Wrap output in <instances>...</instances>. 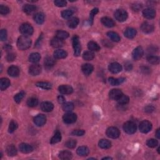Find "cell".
<instances>
[{
    "mask_svg": "<svg viewBox=\"0 0 160 160\" xmlns=\"http://www.w3.org/2000/svg\"><path fill=\"white\" fill-rule=\"evenodd\" d=\"M31 45V40L28 36H21L17 41V46L18 49L24 51L27 50Z\"/></svg>",
    "mask_w": 160,
    "mask_h": 160,
    "instance_id": "obj_1",
    "label": "cell"
},
{
    "mask_svg": "<svg viewBox=\"0 0 160 160\" xmlns=\"http://www.w3.org/2000/svg\"><path fill=\"white\" fill-rule=\"evenodd\" d=\"M20 31L23 36L28 37V36L33 35L34 29H33V28L31 25L28 23H23L21 25Z\"/></svg>",
    "mask_w": 160,
    "mask_h": 160,
    "instance_id": "obj_2",
    "label": "cell"
},
{
    "mask_svg": "<svg viewBox=\"0 0 160 160\" xmlns=\"http://www.w3.org/2000/svg\"><path fill=\"white\" fill-rule=\"evenodd\" d=\"M73 47L74 49V54L75 57H79L81 54V47L80 42V38L77 35L73 38Z\"/></svg>",
    "mask_w": 160,
    "mask_h": 160,
    "instance_id": "obj_3",
    "label": "cell"
},
{
    "mask_svg": "<svg viewBox=\"0 0 160 160\" xmlns=\"http://www.w3.org/2000/svg\"><path fill=\"white\" fill-rule=\"evenodd\" d=\"M136 125L133 121L126 122L123 125L124 131L126 133L129 134V135H131V134L135 133L136 131Z\"/></svg>",
    "mask_w": 160,
    "mask_h": 160,
    "instance_id": "obj_4",
    "label": "cell"
},
{
    "mask_svg": "<svg viewBox=\"0 0 160 160\" xmlns=\"http://www.w3.org/2000/svg\"><path fill=\"white\" fill-rule=\"evenodd\" d=\"M128 16V13L125 10L120 9L117 10L114 13V17L116 20L120 22H123L127 20Z\"/></svg>",
    "mask_w": 160,
    "mask_h": 160,
    "instance_id": "obj_5",
    "label": "cell"
},
{
    "mask_svg": "<svg viewBox=\"0 0 160 160\" xmlns=\"http://www.w3.org/2000/svg\"><path fill=\"white\" fill-rule=\"evenodd\" d=\"M106 135L110 138L116 139L120 135V131L116 127H110L106 130Z\"/></svg>",
    "mask_w": 160,
    "mask_h": 160,
    "instance_id": "obj_6",
    "label": "cell"
},
{
    "mask_svg": "<svg viewBox=\"0 0 160 160\" xmlns=\"http://www.w3.org/2000/svg\"><path fill=\"white\" fill-rule=\"evenodd\" d=\"M77 120L76 114L73 113H67L63 116V120L66 124H72L75 123Z\"/></svg>",
    "mask_w": 160,
    "mask_h": 160,
    "instance_id": "obj_7",
    "label": "cell"
},
{
    "mask_svg": "<svg viewBox=\"0 0 160 160\" xmlns=\"http://www.w3.org/2000/svg\"><path fill=\"white\" fill-rule=\"evenodd\" d=\"M139 128L141 133H148V132H150L152 129V124L151 122L148 120H144L141 122Z\"/></svg>",
    "mask_w": 160,
    "mask_h": 160,
    "instance_id": "obj_8",
    "label": "cell"
},
{
    "mask_svg": "<svg viewBox=\"0 0 160 160\" xmlns=\"http://www.w3.org/2000/svg\"><path fill=\"white\" fill-rule=\"evenodd\" d=\"M143 54H144V51L142 47L138 46L133 50L132 53V57L134 60L138 61L142 58Z\"/></svg>",
    "mask_w": 160,
    "mask_h": 160,
    "instance_id": "obj_9",
    "label": "cell"
},
{
    "mask_svg": "<svg viewBox=\"0 0 160 160\" xmlns=\"http://www.w3.org/2000/svg\"><path fill=\"white\" fill-rule=\"evenodd\" d=\"M42 66L39 64H35L32 65L29 68V73L32 76H37L38 75L42 72Z\"/></svg>",
    "mask_w": 160,
    "mask_h": 160,
    "instance_id": "obj_10",
    "label": "cell"
},
{
    "mask_svg": "<svg viewBox=\"0 0 160 160\" xmlns=\"http://www.w3.org/2000/svg\"><path fill=\"white\" fill-rule=\"evenodd\" d=\"M155 29L154 26L153 24L149 23V22H144L141 26V29L144 33H151Z\"/></svg>",
    "mask_w": 160,
    "mask_h": 160,
    "instance_id": "obj_11",
    "label": "cell"
},
{
    "mask_svg": "<svg viewBox=\"0 0 160 160\" xmlns=\"http://www.w3.org/2000/svg\"><path fill=\"white\" fill-rule=\"evenodd\" d=\"M46 122V117L45 115L39 114L34 118V123L38 126H42Z\"/></svg>",
    "mask_w": 160,
    "mask_h": 160,
    "instance_id": "obj_12",
    "label": "cell"
},
{
    "mask_svg": "<svg viewBox=\"0 0 160 160\" xmlns=\"http://www.w3.org/2000/svg\"><path fill=\"white\" fill-rule=\"evenodd\" d=\"M143 15L146 19H153L156 16V12L154 9L151 8H146L143 11Z\"/></svg>",
    "mask_w": 160,
    "mask_h": 160,
    "instance_id": "obj_13",
    "label": "cell"
},
{
    "mask_svg": "<svg viewBox=\"0 0 160 160\" xmlns=\"http://www.w3.org/2000/svg\"><path fill=\"white\" fill-rule=\"evenodd\" d=\"M109 70L113 74H116L121 71L122 70V66L120 64H119L118 63L114 62L111 63L109 65Z\"/></svg>",
    "mask_w": 160,
    "mask_h": 160,
    "instance_id": "obj_14",
    "label": "cell"
},
{
    "mask_svg": "<svg viewBox=\"0 0 160 160\" xmlns=\"http://www.w3.org/2000/svg\"><path fill=\"white\" fill-rule=\"evenodd\" d=\"M59 93L63 95H69L73 92V88L69 85H61L58 88Z\"/></svg>",
    "mask_w": 160,
    "mask_h": 160,
    "instance_id": "obj_15",
    "label": "cell"
},
{
    "mask_svg": "<svg viewBox=\"0 0 160 160\" xmlns=\"http://www.w3.org/2000/svg\"><path fill=\"white\" fill-rule=\"evenodd\" d=\"M123 95V92L119 89H113L109 93V96L111 99L117 100L120 98V96Z\"/></svg>",
    "mask_w": 160,
    "mask_h": 160,
    "instance_id": "obj_16",
    "label": "cell"
},
{
    "mask_svg": "<svg viewBox=\"0 0 160 160\" xmlns=\"http://www.w3.org/2000/svg\"><path fill=\"white\" fill-rule=\"evenodd\" d=\"M94 67L92 65L89 64V63H86V64L83 65V66H81V70H82L83 73L85 74V75L88 76L90 75L92 73V72L93 71Z\"/></svg>",
    "mask_w": 160,
    "mask_h": 160,
    "instance_id": "obj_17",
    "label": "cell"
},
{
    "mask_svg": "<svg viewBox=\"0 0 160 160\" xmlns=\"http://www.w3.org/2000/svg\"><path fill=\"white\" fill-rule=\"evenodd\" d=\"M54 108L53 104L49 101H44L41 104V109L44 112H50Z\"/></svg>",
    "mask_w": 160,
    "mask_h": 160,
    "instance_id": "obj_18",
    "label": "cell"
},
{
    "mask_svg": "<svg viewBox=\"0 0 160 160\" xmlns=\"http://www.w3.org/2000/svg\"><path fill=\"white\" fill-rule=\"evenodd\" d=\"M20 150L23 153H29L33 151V148L30 144L27 143H21L20 144Z\"/></svg>",
    "mask_w": 160,
    "mask_h": 160,
    "instance_id": "obj_19",
    "label": "cell"
},
{
    "mask_svg": "<svg viewBox=\"0 0 160 160\" xmlns=\"http://www.w3.org/2000/svg\"><path fill=\"white\" fill-rule=\"evenodd\" d=\"M101 21L102 24L108 28H112L115 26L114 21L108 17H103L101 18Z\"/></svg>",
    "mask_w": 160,
    "mask_h": 160,
    "instance_id": "obj_20",
    "label": "cell"
},
{
    "mask_svg": "<svg viewBox=\"0 0 160 160\" xmlns=\"http://www.w3.org/2000/svg\"><path fill=\"white\" fill-rule=\"evenodd\" d=\"M8 73L11 76L17 77L20 74V69L16 66H12L8 68Z\"/></svg>",
    "mask_w": 160,
    "mask_h": 160,
    "instance_id": "obj_21",
    "label": "cell"
},
{
    "mask_svg": "<svg viewBox=\"0 0 160 160\" xmlns=\"http://www.w3.org/2000/svg\"><path fill=\"white\" fill-rule=\"evenodd\" d=\"M50 43L51 46H53V48H61L63 46V44H64L63 41L61 39L57 38V37H55V38H53L51 40Z\"/></svg>",
    "mask_w": 160,
    "mask_h": 160,
    "instance_id": "obj_22",
    "label": "cell"
},
{
    "mask_svg": "<svg viewBox=\"0 0 160 160\" xmlns=\"http://www.w3.org/2000/svg\"><path fill=\"white\" fill-rule=\"evenodd\" d=\"M125 36L129 39H133L136 35V30L133 28H128L125 31Z\"/></svg>",
    "mask_w": 160,
    "mask_h": 160,
    "instance_id": "obj_23",
    "label": "cell"
},
{
    "mask_svg": "<svg viewBox=\"0 0 160 160\" xmlns=\"http://www.w3.org/2000/svg\"><path fill=\"white\" fill-rule=\"evenodd\" d=\"M125 81V79L123 78H110L109 83L112 86H118V85L123 83Z\"/></svg>",
    "mask_w": 160,
    "mask_h": 160,
    "instance_id": "obj_24",
    "label": "cell"
},
{
    "mask_svg": "<svg viewBox=\"0 0 160 160\" xmlns=\"http://www.w3.org/2000/svg\"><path fill=\"white\" fill-rule=\"evenodd\" d=\"M10 86V81L6 78H3L0 80V89L1 91H4Z\"/></svg>",
    "mask_w": 160,
    "mask_h": 160,
    "instance_id": "obj_25",
    "label": "cell"
},
{
    "mask_svg": "<svg viewBox=\"0 0 160 160\" xmlns=\"http://www.w3.org/2000/svg\"><path fill=\"white\" fill-rule=\"evenodd\" d=\"M36 10V7L35 5L27 4L23 6V11L27 14H31L34 12H35Z\"/></svg>",
    "mask_w": 160,
    "mask_h": 160,
    "instance_id": "obj_26",
    "label": "cell"
},
{
    "mask_svg": "<svg viewBox=\"0 0 160 160\" xmlns=\"http://www.w3.org/2000/svg\"><path fill=\"white\" fill-rule=\"evenodd\" d=\"M72 157V153L69 151H62L59 153V158L63 160L71 159Z\"/></svg>",
    "mask_w": 160,
    "mask_h": 160,
    "instance_id": "obj_27",
    "label": "cell"
},
{
    "mask_svg": "<svg viewBox=\"0 0 160 160\" xmlns=\"http://www.w3.org/2000/svg\"><path fill=\"white\" fill-rule=\"evenodd\" d=\"M45 16L43 13H37L34 16V20L37 24L42 25L44 23Z\"/></svg>",
    "mask_w": 160,
    "mask_h": 160,
    "instance_id": "obj_28",
    "label": "cell"
},
{
    "mask_svg": "<svg viewBox=\"0 0 160 160\" xmlns=\"http://www.w3.org/2000/svg\"><path fill=\"white\" fill-rule=\"evenodd\" d=\"M77 154L81 156H86L88 155L90 150L86 146H80L77 149Z\"/></svg>",
    "mask_w": 160,
    "mask_h": 160,
    "instance_id": "obj_29",
    "label": "cell"
},
{
    "mask_svg": "<svg viewBox=\"0 0 160 160\" xmlns=\"http://www.w3.org/2000/svg\"><path fill=\"white\" fill-rule=\"evenodd\" d=\"M67 24H68V27L70 28H72V29L76 28L78 24H79V19L76 17L70 18V19L68 21Z\"/></svg>",
    "mask_w": 160,
    "mask_h": 160,
    "instance_id": "obj_30",
    "label": "cell"
},
{
    "mask_svg": "<svg viewBox=\"0 0 160 160\" xmlns=\"http://www.w3.org/2000/svg\"><path fill=\"white\" fill-rule=\"evenodd\" d=\"M68 54L67 52L63 50H58L54 53V57L55 59H63L65 58Z\"/></svg>",
    "mask_w": 160,
    "mask_h": 160,
    "instance_id": "obj_31",
    "label": "cell"
},
{
    "mask_svg": "<svg viewBox=\"0 0 160 160\" xmlns=\"http://www.w3.org/2000/svg\"><path fill=\"white\" fill-rule=\"evenodd\" d=\"M88 48L91 51H98L100 50V46L99 44L93 41H91L88 44Z\"/></svg>",
    "mask_w": 160,
    "mask_h": 160,
    "instance_id": "obj_32",
    "label": "cell"
},
{
    "mask_svg": "<svg viewBox=\"0 0 160 160\" xmlns=\"http://www.w3.org/2000/svg\"><path fill=\"white\" fill-rule=\"evenodd\" d=\"M6 153L10 156H14L18 153L16 147L13 145H9L6 148Z\"/></svg>",
    "mask_w": 160,
    "mask_h": 160,
    "instance_id": "obj_33",
    "label": "cell"
},
{
    "mask_svg": "<svg viewBox=\"0 0 160 160\" xmlns=\"http://www.w3.org/2000/svg\"><path fill=\"white\" fill-rule=\"evenodd\" d=\"M107 35L109 38L115 42H119L121 40L120 36H119L118 33L113 32V31H109L107 33Z\"/></svg>",
    "mask_w": 160,
    "mask_h": 160,
    "instance_id": "obj_34",
    "label": "cell"
},
{
    "mask_svg": "<svg viewBox=\"0 0 160 160\" xmlns=\"http://www.w3.org/2000/svg\"><path fill=\"white\" fill-rule=\"evenodd\" d=\"M63 110L67 113H70L74 109V104L71 102H66L63 104Z\"/></svg>",
    "mask_w": 160,
    "mask_h": 160,
    "instance_id": "obj_35",
    "label": "cell"
},
{
    "mask_svg": "<svg viewBox=\"0 0 160 160\" xmlns=\"http://www.w3.org/2000/svg\"><path fill=\"white\" fill-rule=\"evenodd\" d=\"M61 133L59 131H57V132L55 133L54 135L52 137V138L50 140V143L53 144L59 143V141H61Z\"/></svg>",
    "mask_w": 160,
    "mask_h": 160,
    "instance_id": "obj_36",
    "label": "cell"
},
{
    "mask_svg": "<svg viewBox=\"0 0 160 160\" xmlns=\"http://www.w3.org/2000/svg\"><path fill=\"white\" fill-rule=\"evenodd\" d=\"M99 146L102 149H109L111 146V143L109 140L103 139L99 141Z\"/></svg>",
    "mask_w": 160,
    "mask_h": 160,
    "instance_id": "obj_37",
    "label": "cell"
},
{
    "mask_svg": "<svg viewBox=\"0 0 160 160\" xmlns=\"http://www.w3.org/2000/svg\"><path fill=\"white\" fill-rule=\"evenodd\" d=\"M40 59L41 55L38 53H31L29 57V61L33 63H38L40 60Z\"/></svg>",
    "mask_w": 160,
    "mask_h": 160,
    "instance_id": "obj_38",
    "label": "cell"
},
{
    "mask_svg": "<svg viewBox=\"0 0 160 160\" xmlns=\"http://www.w3.org/2000/svg\"><path fill=\"white\" fill-rule=\"evenodd\" d=\"M95 58V54L93 52L91 51H88L84 52L83 54V58L86 61H91L93 60Z\"/></svg>",
    "mask_w": 160,
    "mask_h": 160,
    "instance_id": "obj_39",
    "label": "cell"
},
{
    "mask_svg": "<svg viewBox=\"0 0 160 160\" xmlns=\"http://www.w3.org/2000/svg\"><path fill=\"white\" fill-rule=\"evenodd\" d=\"M147 60L149 63L152 65H158L159 63V58L156 56L150 55L147 57Z\"/></svg>",
    "mask_w": 160,
    "mask_h": 160,
    "instance_id": "obj_40",
    "label": "cell"
},
{
    "mask_svg": "<svg viewBox=\"0 0 160 160\" xmlns=\"http://www.w3.org/2000/svg\"><path fill=\"white\" fill-rule=\"evenodd\" d=\"M56 35H57V36L56 37H57V38L63 40V39H65L68 38L69 33L68 32L65 31L58 30L57 32V33H56Z\"/></svg>",
    "mask_w": 160,
    "mask_h": 160,
    "instance_id": "obj_41",
    "label": "cell"
},
{
    "mask_svg": "<svg viewBox=\"0 0 160 160\" xmlns=\"http://www.w3.org/2000/svg\"><path fill=\"white\" fill-rule=\"evenodd\" d=\"M36 86L44 90H50L52 88V85L48 82H38L36 83Z\"/></svg>",
    "mask_w": 160,
    "mask_h": 160,
    "instance_id": "obj_42",
    "label": "cell"
},
{
    "mask_svg": "<svg viewBox=\"0 0 160 160\" xmlns=\"http://www.w3.org/2000/svg\"><path fill=\"white\" fill-rule=\"evenodd\" d=\"M44 66L50 68V67L53 66L55 65V60L51 57H46L44 59Z\"/></svg>",
    "mask_w": 160,
    "mask_h": 160,
    "instance_id": "obj_43",
    "label": "cell"
},
{
    "mask_svg": "<svg viewBox=\"0 0 160 160\" xmlns=\"http://www.w3.org/2000/svg\"><path fill=\"white\" fill-rule=\"evenodd\" d=\"M129 99L128 96L125 95L123 94L120 96V98L117 100L118 103L120 104V105H126V104L129 103Z\"/></svg>",
    "mask_w": 160,
    "mask_h": 160,
    "instance_id": "obj_44",
    "label": "cell"
},
{
    "mask_svg": "<svg viewBox=\"0 0 160 160\" xmlns=\"http://www.w3.org/2000/svg\"><path fill=\"white\" fill-rule=\"evenodd\" d=\"M38 100L34 97L29 98L27 101V105L29 107H31V108L36 106L38 105Z\"/></svg>",
    "mask_w": 160,
    "mask_h": 160,
    "instance_id": "obj_45",
    "label": "cell"
},
{
    "mask_svg": "<svg viewBox=\"0 0 160 160\" xmlns=\"http://www.w3.org/2000/svg\"><path fill=\"white\" fill-rule=\"evenodd\" d=\"M73 12L71 10H66L61 12V16L64 19H68L73 15Z\"/></svg>",
    "mask_w": 160,
    "mask_h": 160,
    "instance_id": "obj_46",
    "label": "cell"
},
{
    "mask_svg": "<svg viewBox=\"0 0 160 160\" xmlns=\"http://www.w3.org/2000/svg\"><path fill=\"white\" fill-rule=\"evenodd\" d=\"M25 95V93L23 91H21L20 93H17L15 96H14V101L16 102L17 103H20L21 101V100L24 98Z\"/></svg>",
    "mask_w": 160,
    "mask_h": 160,
    "instance_id": "obj_47",
    "label": "cell"
},
{
    "mask_svg": "<svg viewBox=\"0 0 160 160\" xmlns=\"http://www.w3.org/2000/svg\"><path fill=\"white\" fill-rule=\"evenodd\" d=\"M18 128V124L16 121L12 120L10 122L8 128V131L10 133H13Z\"/></svg>",
    "mask_w": 160,
    "mask_h": 160,
    "instance_id": "obj_48",
    "label": "cell"
},
{
    "mask_svg": "<svg viewBox=\"0 0 160 160\" xmlns=\"http://www.w3.org/2000/svg\"><path fill=\"white\" fill-rule=\"evenodd\" d=\"M98 12H99L98 8H96L91 10V12L90 14V19H89V21H90V23L91 25H92L93 23L94 17L95 16L96 14L98 13Z\"/></svg>",
    "mask_w": 160,
    "mask_h": 160,
    "instance_id": "obj_49",
    "label": "cell"
},
{
    "mask_svg": "<svg viewBox=\"0 0 160 160\" xmlns=\"http://www.w3.org/2000/svg\"><path fill=\"white\" fill-rule=\"evenodd\" d=\"M76 141L74 140H69L68 141H67L65 143V146L70 149H73L74 148H75L76 146Z\"/></svg>",
    "mask_w": 160,
    "mask_h": 160,
    "instance_id": "obj_50",
    "label": "cell"
},
{
    "mask_svg": "<svg viewBox=\"0 0 160 160\" xmlns=\"http://www.w3.org/2000/svg\"><path fill=\"white\" fill-rule=\"evenodd\" d=\"M158 144V141L155 139H150L146 142V145L150 148H155Z\"/></svg>",
    "mask_w": 160,
    "mask_h": 160,
    "instance_id": "obj_51",
    "label": "cell"
},
{
    "mask_svg": "<svg viewBox=\"0 0 160 160\" xmlns=\"http://www.w3.org/2000/svg\"><path fill=\"white\" fill-rule=\"evenodd\" d=\"M72 135L77 136H83L85 134V131L83 129H74L71 132Z\"/></svg>",
    "mask_w": 160,
    "mask_h": 160,
    "instance_id": "obj_52",
    "label": "cell"
},
{
    "mask_svg": "<svg viewBox=\"0 0 160 160\" xmlns=\"http://www.w3.org/2000/svg\"><path fill=\"white\" fill-rule=\"evenodd\" d=\"M10 12V10L8 6H4V5H1L0 6V13L1 14H8Z\"/></svg>",
    "mask_w": 160,
    "mask_h": 160,
    "instance_id": "obj_53",
    "label": "cell"
},
{
    "mask_svg": "<svg viewBox=\"0 0 160 160\" xmlns=\"http://www.w3.org/2000/svg\"><path fill=\"white\" fill-rule=\"evenodd\" d=\"M7 39V31L6 29H3L1 30L0 32V39H1L2 42H4L6 41Z\"/></svg>",
    "mask_w": 160,
    "mask_h": 160,
    "instance_id": "obj_54",
    "label": "cell"
},
{
    "mask_svg": "<svg viewBox=\"0 0 160 160\" xmlns=\"http://www.w3.org/2000/svg\"><path fill=\"white\" fill-rule=\"evenodd\" d=\"M54 3V5L58 7H64L67 5V2L64 1V0H57V1H55Z\"/></svg>",
    "mask_w": 160,
    "mask_h": 160,
    "instance_id": "obj_55",
    "label": "cell"
},
{
    "mask_svg": "<svg viewBox=\"0 0 160 160\" xmlns=\"http://www.w3.org/2000/svg\"><path fill=\"white\" fill-rule=\"evenodd\" d=\"M141 8H142V5L140 3H135L131 5V9L134 11V12H138L140 11Z\"/></svg>",
    "mask_w": 160,
    "mask_h": 160,
    "instance_id": "obj_56",
    "label": "cell"
},
{
    "mask_svg": "<svg viewBox=\"0 0 160 160\" xmlns=\"http://www.w3.org/2000/svg\"><path fill=\"white\" fill-rule=\"evenodd\" d=\"M16 58V54H14L13 53H10L7 54L6 57V59L8 62H12L13 61L14 59Z\"/></svg>",
    "mask_w": 160,
    "mask_h": 160,
    "instance_id": "obj_57",
    "label": "cell"
},
{
    "mask_svg": "<svg viewBox=\"0 0 160 160\" xmlns=\"http://www.w3.org/2000/svg\"><path fill=\"white\" fill-rule=\"evenodd\" d=\"M154 110H155V108L151 105H148L145 107V108H144V111H146V113H152Z\"/></svg>",
    "mask_w": 160,
    "mask_h": 160,
    "instance_id": "obj_58",
    "label": "cell"
},
{
    "mask_svg": "<svg viewBox=\"0 0 160 160\" xmlns=\"http://www.w3.org/2000/svg\"><path fill=\"white\" fill-rule=\"evenodd\" d=\"M141 71L143 72L144 74H148L150 72V69L148 68L146 66H143L141 68Z\"/></svg>",
    "mask_w": 160,
    "mask_h": 160,
    "instance_id": "obj_59",
    "label": "cell"
},
{
    "mask_svg": "<svg viewBox=\"0 0 160 160\" xmlns=\"http://www.w3.org/2000/svg\"><path fill=\"white\" fill-rule=\"evenodd\" d=\"M125 69L126 71H130V70L132 69L133 66H132V65L131 64V63H126V64H125Z\"/></svg>",
    "mask_w": 160,
    "mask_h": 160,
    "instance_id": "obj_60",
    "label": "cell"
},
{
    "mask_svg": "<svg viewBox=\"0 0 160 160\" xmlns=\"http://www.w3.org/2000/svg\"><path fill=\"white\" fill-rule=\"evenodd\" d=\"M58 102L59 103L63 104V103H65V98L64 96H63L61 95L58 96Z\"/></svg>",
    "mask_w": 160,
    "mask_h": 160,
    "instance_id": "obj_61",
    "label": "cell"
},
{
    "mask_svg": "<svg viewBox=\"0 0 160 160\" xmlns=\"http://www.w3.org/2000/svg\"><path fill=\"white\" fill-rule=\"evenodd\" d=\"M156 137L158 138H160V133H159V129H158L157 131L156 132Z\"/></svg>",
    "mask_w": 160,
    "mask_h": 160,
    "instance_id": "obj_62",
    "label": "cell"
},
{
    "mask_svg": "<svg viewBox=\"0 0 160 160\" xmlns=\"http://www.w3.org/2000/svg\"><path fill=\"white\" fill-rule=\"evenodd\" d=\"M102 159H112V158L110 157H105V158H103Z\"/></svg>",
    "mask_w": 160,
    "mask_h": 160,
    "instance_id": "obj_63",
    "label": "cell"
}]
</instances>
